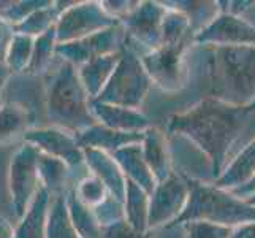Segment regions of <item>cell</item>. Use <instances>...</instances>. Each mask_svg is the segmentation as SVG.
Here are the masks:
<instances>
[{
    "label": "cell",
    "instance_id": "cell-1",
    "mask_svg": "<svg viewBox=\"0 0 255 238\" xmlns=\"http://www.w3.org/2000/svg\"><path fill=\"white\" fill-rule=\"evenodd\" d=\"M168 135H179L195 146L211 165L214 181L255 138V102L244 107L213 99L198 100L166 121Z\"/></svg>",
    "mask_w": 255,
    "mask_h": 238
},
{
    "label": "cell",
    "instance_id": "cell-2",
    "mask_svg": "<svg viewBox=\"0 0 255 238\" xmlns=\"http://www.w3.org/2000/svg\"><path fill=\"white\" fill-rule=\"evenodd\" d=\"M184 59L187 83L181 94L192 97L190 105L203 99L236 107L255 102V46L192 43Z\"/></svg>",
    "mask_w": 255,
    "mask_h": 238
},
{
    "label": "cell",
    "instance_id": "cell-3",
    "mask_svg": "<svg viewBox=\"0 0 255 238\" xmlns=\"http://www.w3.org/2000/svg\"><path fill=\"white\" fill-rule=\"evenodd\" d=\"M43 79V110L46 126L78 134L97 124L91 111V97L72 64L54 59Z\"/></svg>",
    "mask_w": 255,
    "mask_h": 238
},
{
    "label": "cell",
    "instance_id": "cell-4",
    "mask_svg": "<svg viewBox=\"0 0 255 238\" xmlns=\"http://www.w3.org/2000/svg\"><path fill=\"white\" fill-rule=\"evenodd\" d=\"M186 181L189 186L187 204L173 224L201 221L235 229L255 223V207L235 197L230 191L217 188L213 183H201L190 178H186Z\"/></svg>",
    "mask_w": 255,
    "mask_h": 238
},
{
    "label": "cell",
    "instance_id": "cell-5",
    "mask_svg": "<svg viewBox=\"0 0 255 238\" xmlns=\"http://www.w3.org/2000/svg\"><path fill=\"white\" fill-rule=\"evenodd\" d=\"M151 89L152 81L143 67L141 57L124 45L110 81L95 100L130 110H141Z\"/></svg>",
    "mask_w": 255,
    "mask_h": 238
},
{
    "label": "cell",
    "instance_id": "cell-6",
    "mask_svg": "<svg viewBox=\"0 0 255 238\" xmlns=\"http://www.w3.org/2000/svg\"><path fill=\"white\" fill-rule=\"evenodd\" d=\"M192 43L193 40H186L179 45L160 46L139 56L152 86H157L163 94L178 95L186 89L187 70L184 56Z\"/></svg>",
    "mask_w": 255,
    "mask_h": 238
},
{
    "label": "cell",
    "instance_id": "cell-7",
    "mask_svg": "<svg viewBox=\"0 0 255 238\" xmlns=\"http://www.w3.org/2000/svg\"><path fill=\"white\" fill-rule=\"evenodd\" d=\"M37 161L38 149L25 142L11 156L8 167V192L17 221L24 216L41 188Z\"/></svg>",
    "mask_w": 255,
    "mask_h": 238
},
{
    "label": "cell",
    "instance_id": "cell-8",
    "mask_svg": "<svg viewBox=\"0 0 255 238\" xmlns=\"http://www.w3.org/2000/svg\"><path fill=\"white\" fill-rule=\"evenodd\" d=\"M166 8L160 2L143 0L119 24L126 32V45L138 56L162 46V22Z\"/></svg>",
    "mask_w": 255,
    "mask_h": 238
},
{
    "label": "cell",
    "instance_id": "cell-9",
    "mask_svg": "<svg viewBox=\"0 0 255 238\" xmlns=\"http://www.w3.org/2000/svg\"><path fill=\"white\" fill-rule=\"evenodd\" d=\"M118 24L119 21H116L105 11L102 2H95V0L73 2L64 11H60L57 17L56 22L57 45L86 38L89 35L107 30Z\"/></svg>",
    "mask_w": 255,
    "mask_h": 238
},
{
    "label": "cell",
    "instance_id": "cell-10",
    "mask_svg": "<svg viewBox=\"0 0 255 238\" xmlns=\"http://www.w3.org/2000/svg\"><path fill=\"white\" fill-rule=\"evenodd\" d=\"M24 142L35 146L40 153L56 157L68 165L73 175H89L86 167L84 149L78 145L76 137L72 132L52 126H38L24 134Z\"/></svg>",
    "mask_w": 255,
    "mask_h": 238
},
{
    "label": "cell",
    "instance_id": "cell-11",
    "mask_svg": "<svg viewBox=\"0 0 255 238\" xmlns=\"http://www.w3.org/2000/svg\"><path fill=\"white\" fill-rule=\"evenodd\" d=\"M187 199V181L178 172H174L165 181L157 183L149 196L147 231L173 224L186 208Z\"/></svg>",
    "mask_w": 255,
    "mask_h": 238
},
{
    "label": "cell",
    "instance_id": "cell-12",
    "mask_svg": "<svg viewBox=\"0 0 255 238\" xmlns=\"http://www.w3.org/2000/svg\"><path fill=\"white\" fill-rule=\"evenodd\" d=\"M124 45L126 32L122 29V25L118 24L114 27L97 32L81 40L60 43L56 46V57L78 68L97 57L121 52Z\"/></svg>",
    "mask_w": 255,
    "mask_h": 238
},
{
    "label": "cell",
    "instance_id": "cell-13",
    "mask_svg": "<svg viewBox=\"0 0 255 238\" xmlns=\"http://www.w3.org/2000/svg\"><path fill=\"white\" fill-rule=\"evenodd\" d=\"M195 45L255 46V27L241 16L219 13L203 30L193 37Z\"/></svg>",
    "mask_w": 255,
    "mask_h": 238
},
{
    "label": "cell",
    "instance_id": "cell-14",
    "mask_svg": "<svg viewBox=\"0 0 255 238\" xmlns=\"http://www.w3.org/2000/svg\"><path fill=\"white\" fill-rule=\"evenodd\" d=\"M91 111L99 124L116 132L143 134L144 130H147L152 126L151 119L141 110H130L124 107H118V105L92 100Z\"/></svg>",
    "mask_w": 255,
    "mask_h": 238
},
{
    "label": "cell",
    "instance_id": "cell-15",
    "mask_svg": "<svg viewBox=\"0 0 255 238\" xmlns=\"http://www.w3.org/2000/svg\"><path fill=\"white\" fill-rule=\"evenodd\" d=\"M141 151L155 183H162L174 173L168 137H166L165 130L155 126H151L147 130H144Z\"/></svg>",
    "mask_w": 255,
    "mask_h": 238
},
{
    "label": "cell",
    "instance_id": "cell-16",
    "mask_svg": "<svg viewBox=\"0 0 255 238\" xmlns=\"http://www.w3.org/2000/svg\"><path fill=\"white\" fill-rule=\"evenodd\" d=\"M84 159H86L87 172L97 176V178L107 186L108 192L114 199L124 202L127 180H126V176L122 175L119 165L113 159V156L108 153L99 151V149L86 148Z\"/></svg>",
    "mask_w": 255,
    "mask_h": 238
},
{
    "label": "cell",
    "instance_id": "cell-17",
    "mask_svg": "<svg viewBox=\"0 0 255 238\" xmlns=\"http://www.w3.org/2000/svg\"><path fill=\"white\" fill-rule=\"evenodd\" d=\"M111 156L119 165V169L122 175L126 176V180L136 184V186H139L144 192H147L149 196H151L157 183L143 157L141 142L122 146L118 151H114Z\"/></svg>",
    "mask_w": 255,
    "mask_h": 238
},
{
    "label": "cell",
    "instance_id": "cell-18",
    "mask_svg": "<svg viewBox=\"0 0 255 238\" xmlns=\"http://www.w3.org/2000/svg\"><path fill=\"white\" fill-rule=\"evenodd\" d=\"M76 142L83 149L92 148L99 151L113 154L122 146H127L131 143H139L143 140V134H126V132H116L102 124H94L81 132L75 134Z\"/></svg>",
    "mask_w": 255,
    "mask_h": 238
},
{
    "label": "cell",
    "instance_id": "cell-19",
    "mask_svg": "<svg viewBox=\"0 0 255 238\" xmlns=\"http://www.w3.org/2000/svg\"><path fill=\"white\" fill-rule=\"evenodd\" d=\"M37 127L35 114L14 100H3L0 105V145L24 138L27 130Z\"/></svg>",
    "mask_w": 255,
    "mask_h": 238
},
{
    "label": "cell",
    "instance_id": "cell-20",
    "mask_svg": "<svg viewBox=\"0 0 255 238\" xmlns=\"http://www.w3.org/2000/svg\"><path fill=\"white\" fill-rule=\"evenodd\" d=\"M37 164L41 188L46 189L49 196H62L73 188L75 175L65 162L38 151Z\"/></svg>",
    "mask_w": 255,
    "mask_h": 238
},
{
    "label": "cell",
    "instance_id": "cell-21",
    "mask_svg": "<svg viewBox=\"0 0 255 238\" xmlns=\"http://www.w3.org/2000/svg\"><path fill=\"white\" fill-rule=\"evenodd\" d=\"M119 57L121 52L110 56H102L94 60H89V62H86L76 68L78 76H80L87 95L91 97V100H95L99 94L103 91V87L110 81L114 68H116L119 62Z\"/></svg>",
    "mask_w": 255,
    "mask_h": 238
},
{
    "label": "cell",
    "instance_id": "cell-22",
    "mask_svg": "<svg viewBox=\"0 0 255 238\" xmlns=\"http://www.w3.org/2000/svg\"><path fill=\"white\" fill-rule=\"evenodd\" d=\"M51 196L40 188L27 211L14 227V238H46V218Z\"/></svg>",
    "mask_w": 255,
    "mask_h": 238
},
{
    "label": "cell",
    "instance_id": "cell-23",
    "mask_svg": "<svg viewBox=\"0 0 255 238\" xmlns=\"http://www.w3.org/2000/svg\"><path fill=\"white\" fill-rule=\"evenodd\" d=\"M255 175V138L227 165L222 175L213 183L214 186L232 191L244 186Z\"/></svg>",
    "mask_w": 255,
    "mask_h": 238
},
{
    "label": "cell",
    "instance_id": "cell-24",
    "mask_svg": "<svg viewBox=\"0 0 255 238\" xmlns=\"http://www.w3.org/2000/svg\"><path fill=\"white\" fill-rule=\"evenodd\" d=\"M166 10H173L182 13L190 22V29L193 37L203 30L206 25L216 19V16L221 13L219 2H195V0H166L162 2Z\"/></svg>",
    "mask_w": 255,
    "mask_h": 238
},
{
    "label": "cell",
    "instance_id": "cell-25",
    "mask_svg": "<svg viewBox=\"0 0 255 238\" xmlns=\"http://www.w3.org/2000/svg\"><path fill=\"white\" fill-rule=\"evenodd\" d=\"M149 194L139 186L127 181L124 197V218L126 221L139 234L147 232Z\"/></svg>",
    "mask_w": 255,
    "mask_h": 238
},
{
    "label": "cell",
    "instance_id": "cell-26",
    "mask_svg": "<svg viewBox=\"0 0 255 238\" xmlns=\"http://www.w3.org/2000/svg\"><path fill=\"white\" fill-rule=\"evenodd\" d=\"M56 46H57V38H56V25H54L46 33H43L33 40L32 57L24 75L32 78H41L45 75L56 59Z\"/></svg>",
    "mask_w": 255,
    "mask_h": 238
},
{
    "label": "cell",
    "instance_id": "cell-27",
    "mask_svg": "<svg viewBox=\"0 0 255 238\" xmlns=\"http://www.w3.org/2000/svg\"><path fill=\"white\" fill-rule=\"evenodd\" d=\"M46 238H81L70 219L65 194L51 196L46 218Z\"/></svg>",
    "mask_w": 255,
    "mask_h": 238
},
{
    "label": "cell",
    "instance_id": "cell-28",
    "mask_svg": "<svg viewBox=\"0 0 255 238\" xmlns=\"http://www.w3.org/2000/svg\"><path fill=\"white\" fill-rule=\"evenodd\" d=\"M67 208L72 223L81 238H102V226L97 221L92 208L86 207L78 200L73 188H70L65 194Z\"/></svg>",
    "mask_w": 255,
    "mask_h": 238
},
{
    "label": "cell",
    "instance_id": "cell-29",
    "mask_svg": "<svg viewBox=\"0 0 255 238\" xmlns=\"http://www.w3.org/2000/svg\"><path fill=\"white\" fill-rule=\"evenodd\" d=\"M60 14V10L56 2H51L48 6L41 8V10L32 13L27 16L22 22L13 25L14 33L27 35V37L37 38L40 35L46 33L49 29H52L57 22V17Z\"/></svg>",
    "mask_w": 255,
    "mask_h": 238
},
{
    "label": "cell",
    "instance_id": "cell-30",
    "mask_svg": "<svg viewBox=\"0 0 255 238\" xmlns=\"http://www.w3.org/2000/svg\"><path fill=\"white\" fill-rule=\"evenodd\" d=\"M33 40L35 38L27 37V35H13V40L10 41V46H8L5 54V64L10 68L13 76L24 75L27 70L33 51Z\"/></svg>",
    "mask_w": 255,
    "mask_h": 238
},
{
    "label": "cell",
    "instance_id": "cell-31",
    "mask_svg": "<svg viewBox=\"0 0 255 238\" xmlns=\"http://www.w3.org/2000/svg\"><path fill=\"white\" fill-rule=\"evenodd\" d=\"M186 40H193L189 19L182 13L166 10L162 22V46H174Z\"/></svg>",
    "mask_w": 255,
    "mask_h": 238
},
{
    "label": "cell",
    "instance_id": "cell-32",
    "mask_svg": "<svg viewBox=\"0 0 255 238\" xmlns=\"http://www.w3.org/2000/svg\"><path fill=\"white\" fill-rule=\"evenodd\" d=\"M51 2L52 0H17V2L2 0L0 2V17L13 27V25L22 22L32 13L48 6Z\"/></svg>",
    "mask_w": 255,
    "mask_h": 238
},
{
    "label": "cell",
    "instance_id": "cell-33",
    "mask_svg": "<svg viewBox=\"0 0 255 238\" xmlns=\"http://www.w3.org/2000/svg\"><path fill=\"white\" fill-rule=\"evenodd\" d=\"M73 191L76 194L78 200L89 208H95L97 205H100L110 194L107 186H105L97 176L91 173L83 176L80 181H76L73 184Z\"/></svg>",
    "mask_w": 255,
    "mask_h": 238
},
{
    "label": "cell",
    "instance_id": "cell-34",
    "mask_svg": "<svg viewBox=\"0 0 255 238\" xmlns=\"http://www.w3.org/2000/svg\"><path fill=\"white\" fill-rule=\"evenodd\" d=\"M92 211L102 227L110 226L113 223H118L121 219H126L124 218V202L114 199L111 194H108V197L105 199L100 205L92 208Z\"/></svg>",
    "mask_w": 255,
    "mask_h": 238
},
{
    "label": "cell",
    "instance_id": "cell-35",
    "mask_svg": "<svg viewBox=\"0 0 255 238\" xmlns=\"http://www.w3.org/2000/svg\"><path fill=\"white\" fill-rule=\"evenodd\" d=\"M187 238H230L233 229L211 223H186Z\"/></svg>",
    "mask_w": 255,
    "mask_h": 238
},
{
    "label": "cell",
    "instance_id": "cell-36",
    "mask_svg": "<svg viewBox=\"0 0 255 238\" xmlns=\"http://www.w3.org/2000/svg\"><path fill=\"white\" fill-rule=\"evenodd\" d=\"M221 13L241 16L255 27V2H219Z\"/></svg>",
    "mask_w": 255,
    "mask_h": 238
},
{
    "label": "cell",
    "instance_id": "cell-37",
    "mask_svg": "<svg viewBox=\"0 0 255 238\" xmlns=\"http://www.w3.org/2000/svg\"><path fill=\"white\" fill-rule=\"evenodd\" d=\"M102 238H146V234L136 232L126 219L102 227Z\"/></svg>",
    "mask_w": 255,
    "mask_h": 238
},
{
    "label": "cell",
    "instance_id": "cell-38",
    "mask_svg": "<svg viewBox=\"0 0 255 238\" xmlns=\"http://www.w3.org/2000/svg\"><path fill=\"white\" fill-rule=\"evenodd\" d=\"M138 3V0H103L102 6L111 17H114L116 21H121L122 17H126L128 13L133 11Z\"/></svg>",
    "mask_w": 255,
    "mask_h": 238
},
{
    "label": "cell",
    "instance_id": "cell-39",
    "mask_svg": "<svg viewBox=\"0 0 255 238\" xmlns=\"http://www.w3.org/2000/svg\"><path fill=\"white\" fill-rule=\"evenodd\" d=\"M146 238H187V231L184 224H170L147 231Z\"/></svg>",
    "mask_w": 255,
    "mask_h": 238
},
{
    "label": "cell",
    "instance_id": "cell-40",
    "mask_svg": "<svg viewBox=\"0 0 255 238\" xmlns=\"http://www.w3.org/2000/svg\"><path fill=\"white\" fill-rule=\"evenodd\" d=\"M13 35H14L13 27L0 17V60H3V62H5L6 49L10 46V41L13 40Z\"/></svg>",
    "mask_w": 255,
    "mask_h": 238
},
{
    "label": "cell",
    "instance_id": "cell-41",
    "mask_svg": "<svg viewBox=\"0 0 255 238\" xmlns=\"http://www.w3.org/2000/svg\"><path fill=\"white\" fill-rule=\"evenodd\" d=\"M235 197H238L241 200H248L251 199L252 196H255V175L252 178L244 184V186H240V188H235L230 191Z\"/></svg>",
    "mask_w": 255,
    "mask_h": 238
},
{
    "label": "cell",
    "instance_id": "cell-42",
    "mask_svg": "<svg viewBox=\"0 0 255 238\" xmlns=\"http://www.w3.org/2000/svg\"><path fill=\"white\" fill-rule=\"evenodd\" d=\"M13 73L10 72V68L6 67V64L3 60H0V105L3 103V95H5V89L8 83L11 81Z\"/></svg>",
    "mask_w": 255,
    "mask_h": 238
},
{
    "label": "cell",
    "instance_id": "cell-43",
    "mask_svg": "<svg viewBox=\"0 0 255 238\" xmlns=\"http://www.w3.org/2000/svg\"><path fill=\"white\" fill-rule=\"evenodd\" d=\"M230 238H255V223L235 227Z\"/></svg>",
    "mask_w": 255,
    "mask_h": 238
},
{
    "label": "cell",
    "instance_id": "cell-44",
    "mask_svg": "<svg viewBox=\"0 0 255 238\" xmlns=\"http://www.w3.org/2000/svg\"><path fill=\"white\" fill-rule=\"evenodd\" d=\"M0 238H14V227L2 215H0Z\"/></svg>",
    "mask_w": 255,
    "mask_h": 238
},
{
    "label": "cell",
    "instance_id": "cell-45",
    "mask_svg": "<svg viewBox=\"0 0 255 238\" xmlns=\"http://www.w3.org/2000/svg\"><path fill=\"white\" fill-rule=\"evenodd\" d=\"M246 202H248L249 205H254V207H255V196H252L251 199H248V200H246Z\"/></svg>",
    "mask_w": 255,
    "mask_h": 238
}]
</instances>
